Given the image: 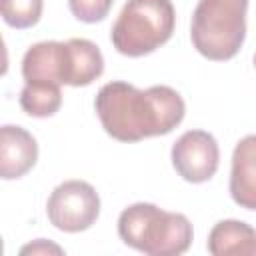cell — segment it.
Wrapping results in <instances>:
<instances>
[{"instance_id": "6da1fadb", "label": "cell", "mask_w": 256, "mask_h": 256, "mask_svg": "<svg viewBox=\"0 0 256 256\" xmlns=\"http://www.w3.org/2000/svg\"><path fill=\"white\" fill-rule=\"evenodd\" d=\"M94 108L104 132L118 142L170 134L186 114V104L174 88L158 84L140 90L124 80L104 84Z\"/></svg>"}, {"instance_id": "7a4b0ae2", "label": "cell", "mask_w": 256, "mask_h": 256, "mask_svg": "<svg viewBox=\"0 0 256 256\" xmlns=\"http://www.w3.org/2000/svg\"><path fill=\"white\" fill-rule=\"evenodd\" d=\"M118 236L126 246L148 256H180L190 248L194 230L180 212L136 202L120 212Z\"/></svg>"}, {"instance_id": "3957f363", "label": "cell", "mask_w": 256, "mask_h": 256, "mask_svg": "<svg viewBox=\"0 0 256 256\" xmlns=\"http://www.w3.org/2000/svg\"><path fill=\"white\" fill-rule=\"evenodd\" d=\"M246 12L248 0H198L190 24L196 52L214 62L234 58L246 38Z\"/></svg>"}, {"instance_id": "277c9868", "label": "cell", "mask_w": 256, "mask_h": 256, "mask_svg": "<svg viewBox=\"0 0 256 256\" xmlns=\"http://www.w3.org/2000/svg\"><path fill=\"white\" fill-rule=\"evenodd\" d=\"M176 10L172 0H128L118 14L110 40L128 58L152 54L172 38Z\"/></svg>"}, {"instance_id": "5b68a950", "label": "cell", "mask_w": 256, "mask_h": 256, "mask_svg": "<svg viewBox=\"0 0 256 256\" xmlns=\"http://www.w3.org/2000/svg\"><path fill=\"white\" fill-rule=\"evenodd\" d=\"M46 214L50 224L62 232H84L100 216V196L84 180H66L52 190Z\"/></svg>"}, {"instance_id": "8992f818", "label": "cell", "mask_w": 256, "mask_h": 256, "mask_svg": "<svg viewBox=\"0 0 256 256\" xmlns=\"http://www.w3.org/2000/svg\"><path fill=\"white\" fill-rule=\"evenodd\" d=\"M172 166L180 178L192 184L208 182L220 164L216 138L206 130H188L172 144Z\"/></svg>"}, {"instance_id": "52a82bcc", "label": "cell", "mask_w": 256, "mask_h": 256, "mask_svg": "<svg viewBox=\"0 0 256 256\" xmlns=\"http://www.w3.org/2000/svg\"><path fill=\"white\" fill-rule=\"evenodd\" d=\"M38 160L36 138L22 126L4 124L0 128V176L16 180L28 174Z\"/></svg>"}, {"instance_id": "ba28073f", "label": "cell", "mask_w": 256, "mask_h": 256, "mask_svg": "<svg viewBox=\"0 0 256 256\" xmlns=\"http://www.w3.org/2000/svg\"><path fill=\"white\" fill-rule=\"evenodd\" d=\"M104 72V56L100 48L86 38H70L64 42L62 58V84L88 86Z\"/></svg>"}, {"instance_id": "9c48e42d", "label": "cell", "mask_w": 256, "mask_h": 256, "mask_svg": "<svg viewBox=\"0 0 256 256\" xmlns=\"http://www.w3.org/2000/svg\"><path fill=\"white\" fill-rule=\"evenodd\" d=\"M230 196L240 208L256 210V134L244 136L234 146Z\"/></svg>"}, {"instance_id": "30bf717a", "label": "cell", "mask_w": 256, "mask_h": 256, "mask_svg": "<svg viewBox=\"0 0 256 256\" xmlns=\"http://www.w3.org/2000/svg\"><path fill=\"white\" fill-rule=\"evenodd\" d=\"M62 58L64 42L44 40L32 44L22 58L24 82L62 86Z\"/></svg>"}, {"instance_id": "8fae6325", "label": "cell", "mask_w": 256, "mask_h": 256, "mask_svg": "<svg viewBox=\"0 0 256 256\" xmlns=\"http://www.w3.org/2000/svg\"><path fill=\"white\" fill-rule=\"evenodd\" d=\"M208 252L212 256H254L256 230L242 220H220L208 234Z\"/></svg>"}, {"instance_id": "7c38bea8", "label": "cell", "mask_w": 256, "mask_h": 256, "mask_svg": "<svg viewBox=\"0 0 256 256\" xmlns=\"http://www.w3.org/2000/svg\"><path fill=\"white\" fill-rule=\"evenodd\" d=\"M20 106L28 116L48 118L62 106V90L56 84H32L26 82L20 92Z\"/></svg>"}, {"instance_id": "4fadbf2b", "label": "cell", "mask_w": 256, "mask_h": 256, "mask_svg": "<svg viewBox=\"0 0 256 256\" xmlns=\"http://www.w3.org/2000/svg\"><path fill=\"white\" fill-rule=\"evenodd\" d=\"M42 0H0V12L8 26L16 30L32 28L40 22Z\"/></svg>"}, {"instance_id": "5bb4252c", "label": "cell", "mask_w": 256, "mask_h": 256, "mask_svg": "<svg viewBox=\"0 0 256 256\" xmlns=\"http://www.w3.org/2000/svg\"><path fill=\"white\" fill-rule=\"evenodd\" d=\"M114 0H68L72 16L86 24H96L104 20L112 8Z\"/></svg>"}, {"instance_id": "9a60e30c", "label": "cell", "mask_w": 256, "mask_h": 256, "mask_svg": "<svg viewBox=\"0 0 256 256\" xmlns=\"http://www.w3.org/2000/svg\"><path fill=\"white\" fill-rule=\"evenodd\" d=\"M50 252L52 254H62V248L52 244V242H48V240H44V238H40V240H36L32 244H26L20 250V254H50Z\"/></svg>"}, {"instance_id": "2e32d148", "label": "cell", "mask_w": 256, "mask_h": 256, "mask_svg": "<svg viewBox=\"0 0 256 256\" xmlns=\"http://www.w3.org/2000/svg\"><path fill=\"white\" fill-rule=\"evenodd\" d=\"M254 66H256V54H254Z\"/></svg>"}]
</instances>
